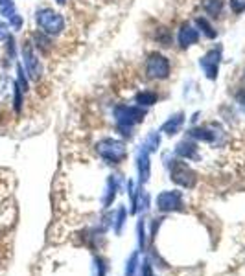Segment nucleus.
<instances>
[{"label": "nucleus", "mask_w": 245, "mask_h": 276, "mask_svg": "<svg viewBox=\"0 0 245 276\" xmlns=\"http://www.w3.org/2000/svg\"><path fill=\"white\" fill-rule=\"evenodd\" d=\"M203 11L208 17H218L223 11V0H203Z\"/></svg>", "instance_id": "nucleus-17"}, {"label": "nucleus", "mask_w": 245, "mask_h": 276, "mask_svg": "<svg viewBox=\"0 0 245 276\" xmlns=\"http://www.w3.org/2000/svg\"><path fill=\"white\" fill-rule=\"evenodd\" d=\"M118 194V177L116 175H111L105 182V192H104V197H102V205L104 208H109L112 205V201L116 197Z\"/></svg>", "instance_id": "nucleus-13"}, {"label": "nucleus", "mask_w": 245, "mask_h": 276, "mask_svg": "<svg viewBox=\"0 0 245 276\" xmlns=\"http://www.w3.org/2000/svg\"><path fill=\"white\" fill-rule=\"evenodd\" d=\"M177 41L181 44V48H190L194 44L199 42V31L190 24H182L179 28V33H177Z\"/></svg>", "instance_id": "nucleus-11"}, {"label": "nucleus", "mask_w": 245, "mask_h": 276, "mask_svg": "<svg viewBox=\"0 0 245 276\" xmlns=\"http://www.w3.org/2000/svg\"><path fill=\"white\" fill-rule=\"evenodd\" d=\"M96 153L107 164H120L128 157L126 144L118 138H102L96 144Z\"/></svg>", "instance_id": "nucleus-3"}, {"label": "nucleus", "mask_w": 245, "mask_h": 276, "mask_svg": "<svg viewBox=\"0 0 245 276\" xmlns=\"http://www.w3.org/2000/svg\"><path fill=\"white\" fill-rule=\"evenodd\" d=\"M157 210L162 214L170 212H182L184 210V199H182V192L179 190H166L157 195Z\"/></svg>", "instance_id": "nucleus-6"}, {"label": "nucleus", "mask_w": 245, "mask_h": 276, "mask_svg": "<svg viewBox=\"0 0 245 276\" xmlns=\"http://www.w3.org/2000/svg\"><path fill=\"white\" fill-rule=\"evenodd\" d=\"M220 61H222V50H220V48L208 50L203 57L199 59V66H201V70L204 72V76L208 77V79H216L218 77Z\"/></svg>", "instance_id": "nucleus-8"}, {"label": "nucleus", "mask_w": 245, "mask_h": 276, "mask_svg": "<svg viewBox=\"0 0 245 276\" xmlns=\"http://www.w3.org/2000/svg\"><path fill=\"white\" fill-rule=\"evenodd\" d=\"M134 100H136V105L150 107V105H153V103H157V94H155L153 90H142V92L136 94Z\"/></svg>", "instance_id": "nucleus-20"}, {"label": "nucleus", "mask_w": 245, "mask_h": 276, "mask_svg": "<svg viewBox=\"0 0 245 276\" xmlns=\"http://www.w3.org/2000/svg\"><path fill=\"white\" fill-rule=\"evenodd\" d=\"M140 271V253H133L126 262V271H124V276H136V273Z\"/></svg>", "instance_id": "nucleus-16"}, {"label": "nucleus", "mask_w": 245, "mask_h": 276, "mask_svg": "<svg viewBox=\"0 0 245 276\" xmlns=\"http://www.w3.org/2000/svg\"><path fill=\"white\" fill-rule=\"evenodd\" d=\"M230 4V9H232L234 15H240V13L245 11V0H228Z\"/></svg>", "instance_id": "nucleus-26"}, {"label": "nucleus", "mask_w": 245, "mask_h": 276, "mask_svg": "<svg viewBox=\"0 0 245 276\" xmlns=\"http://www.w3.org/2000/svg\"><path fill=\"white\" fill-rule=\"evenodd\" d=\"M136 241H138V253H146L148 249V236H146V221L144 218L138 219L136 223Z\"/></svg>", "instance_id": "nucleus-15"}, {"label": "nucleus", "mask_w": 245, "mask_h": 276, "mask_svg": "<svg viewBox=\"0 0 245 276\" xmlns=\"http://www.w3.org/2000/svg\"><path fill=\"white\" fill-rule=\"evenodd\" d=\"M168 168H170V179H172L177 186L186 188V190H192L194 186H196L198 175H196V171H194L182 159H174L168 164Z\"/></svg>", "instance_id": "nucleus-4"}, {"label": "nucleus", "mask_w": 245, "mask_h": 276, "mask_svg": "<svg viewBox=\"0 0 245 276\" xmlns=\"http://www.w3.org/2000/svg\"><path fill=\"white\" fill-rule=\"evenodd\" d=\"M128 221V210H126V206H118L116 214H114V218H112V229L116 232L118 236L122 234V229L124 225Z\"/></svg>", "instance_id": "nucleus-18"}, {"label": "nucleus", "mask_w": 245, "mask_h": 276, "mask_svg": "<svg viewBox=\"0 0 245 276\" xmlns=\"http://www.w3.org/2000/svg\"><path fill=\"white\" fill-rule=\"evenodd\" d=\"M158 146H160V135H158V133H150V135L146 136L144 147H146L150 153H153V151H157Z\"/></svg>", "instance_id": "nucleus-23"}, {"label": "nucleus", "mask_w": 245, "mask_h": 276, "mask_svg": "<svg viewBox=\"0 0 245 276\" xmlns=\"http://www.w3.org/2000/svg\"><path fill=\"white\" fill-rule=\"evenodd\" d=\"M182 124H184V114L182 112H177V114H174V116H170L166 122L162 124V127H160V131L162 133H166V135H177L179 131H181Z\"/></svg>", "instance_id": "nucleus-14"}, {"label": "nucleus", "mask_w": 245, "mask_h": 276, "mask_svg": "<svg viewBox=\"0 0 245 276\" xmlns=\"http://www.w3.org/2000/svg\"><path fill=\"white\" fill-rule=\"evenodd\" d=\"M112 114H114L118 131L124 136H131V129L136 124H140L146 116V109L140 105H116Z\"/></svg>", "instance_id": "nucleus-1"}, {"label": "nucleus", "mask_w": 245, "mask_h": 276, "mask_svg": "<svg viewBox=\"0 0 245 276\" xmlns=\"http://www.w3.org/2000/svg\"><path fill=\"white\" fill-rule=\"evenodd\" d=\"M136 170H138V182L146 184L152 175V160H150V151L144 146H140L136 153Z\"/></svg>", "instance_id": "nucleus-9"}, {"label": "nucleus", "mask_w": 245, "mask_h": 276, "mask_svg": "<svg viewBox=\"0 0 245 276\" xmlns=\"http://www.w3.org/2000/svg\"><path fill=\"white\" fill-rule=\"evenodd\" d=\"M109 265L102 256H94L92 258V269H90V276H107Z\"/></svg>", "instance_id": "nucleus-19"}, {"label": "nucleus", "mask_w": 245, "mask_h": 276, "mask_svg": "<svg viewBox=\"0 0 245 276\" xmlns=\"http://www.w3.org/2000/svg\"><path fill=\"white\" fill-rule=\"evenodd\" d=\"M236 103H238L242 112L245 114V88H242L238 94H236Z\"/></svg>", "instance_id": "nucleus-30"}, {"label": "nucleus", "mask_w": 245, "mask_h": 276, "mask_svg": "<svg viewBox=\"0 0 245 276\" xmlns=\"http://www.w3.org/2000/svg\"><path fill=\"white\" fill-rule=\"evenodd\" d=\"M56 2H58L59 6H63V4H64V2H66V0H56Z\"/></svg>", "instance_id": "nucleus-31"}, {"label": "nucleus", "mask_w": 245, "mask_h": 276, "mask_svg": "<svg viewBox=\"0 0 245 276\" xmlns=\"http://www.w3.org/2000/svg\"><path fill=\"white\" fill-rule=\"evenodd\" d=\"M196 24H198V28L203 31V35L206 39H214L216 37V29H214V26L210 24V20L206 17H198L196 18Z\"/></svg>", "instance_id": "nucleus-21"}, {"label": "nucleus", "mask_w": 245, "mask_h": 276, "mask_svg": "<svg viewBox=\"0 0 245 276\" xmlns=\"http://www.w3.org/2000/svg\"><path fill=\"white\" fill-rule=\"evenodd\" d=\"M22 98H24V90L15 83V90H13V107H15V111L17 112H20V109H22Z\"/></svg>", "instance_id": "nucleus-25"}, {"label": "nucleus", "mask_w": 245, "mask_h": 276, "mask_svg": "<svg viewBox=\"0 0 245 276\" xmlns=\"http://www.w3.org/2000/svg\"><path fill=\"white\" fill-rule=\"evenodd\" d=\"M22 59H24V70L28 74V77L32 81H39L42 74L41 61L37 57V53L34 50V44L30 41L22 42Z\"/></svg>", "instance_id": "nucleus-7"}, {"label": "nucleus", "mask_w": 245, "mask_h": 276, "mask_svg": "<svg viewBox=\"0 0 245 276\" xmlns=\"http://www.w3.org/2000/svg\"><path fill=\"white\" fill-rule=\"evenodd\" d=\"M150 208V195L146 194V192H140L138 194V199H136V210H134V214H138V212H144Z\"/></svg>", "instance_id": "nucleus-24"}, {"label": "nucleus", "mask_w": 245, "mask_h": 276, "mask_svg": "<svg viewBox=\"0 0 245 276\" xmlns=\"http://www.w3.org/2000/svg\"><path fill=\"white\" fill-rule=\"evenodd\" d=\"M188 138L196 142H204V144H214L218 138V133L210 127H192L188 131Z\"/></svg>", "instance_id": "nucleus-12"}, {"label": "nucleus", "mask_w": 245, "mask_h": 276, "mask_svg": "<svg viewBox=\"0 0 245 276\" xmlns=\"http://www.w3.org/2000/svg\"><path fill=\"white\" fill-rule=\"evenodd\" d=\"M140 273H142L140 276H155V273H153V267H152V264H150V262L140 264Z\"/></svg>", "instance_id": "nucleus-27"}, {"label": "nucleus", "mask_w": 245, "mask_h": 276, "mask_svg": "<svg viewBox=\"0 0 245 276\" xmlns=\"http://www.w3.org/2000/svg\"><path fill=\"white\" fill-rule=\"evenodd\" d=\"M0 13L2 17H6L8 20L17 15V7H15V0H0Z\"/></svg>", "instance_id": "nucleus-22"}, {"label": "nucleus", "mask_w": 245, "mask_h": 276, "mask_svg": "<svg viewBox=\"0 0 245 276\" xmlns=\"http://www.w3.org/2000/svg\"><path fill=\"white\" fill-rule=\"evenodd\" d=\"M164 221V218H155L152 223V232H150V236H152V240H155V236H157V230L158 227H160V223Z\"/></svg>", "instance_id": "nucleus-29"}, {"label": "nucleus", "mask_w": 245, "mask_h": 276, "mask_svg": "<svg viewBox=\"0 0 245 276\" xmlns=\"http://www.w3.org/2000/svg\"><path fill=\"white\" fill-rule=\"evenodd\" d=\"M35 22L41 28L42 33L50 37H56L63 33L64 29V17L59 11H54L52 7H41L35 13Z\"/></svg>", "instance_id": "nucleus-2"}, {"label": "nucleus", "mask_w": 245, "mask_h": 276, "mask_svg": "<svg viewBox=\"0 0 245 276\" xmlns=\"http://www.w3.org/2000/svg\"><path fill=\"white\" fill-rule=\"evenodd\" d=\"M144 70H146V76L150 77V79H157V81L166 79V77H170V72H172L170 59L158 52L150 53L146 59V66H144Z\"/></svg>", "instance_id": "nucleus-5"}, {"label": "nucleus", "mask_w": 245, "mask_h": 276, "mask_svg": "<svg viewBox=\"0 0 245 276\" xmlns=\"http://www.w3.org/2000/svg\"><path fill=\"white\" fill-rule=\"evenodd\" d=\"M175 155L182 160H196L198 159V142L192 138H184L175 146Z\"/></svg>", "instance_id": "nucleus-10"}, {"label": "nucleus", "mask_w": 245, "mask_h": 276, "mask_svg": "<svg viewBox=\"0 0 245 276\" xmlns=\"http://www.w3.org/2000/svg\"><path fill=\"white\" fill-rule=\"evenodd\" d=\"M8 37H10V24L0 20V42L8 41Z\"/></svg>", "instance_id": "nucleus-28"}]
</instances>
